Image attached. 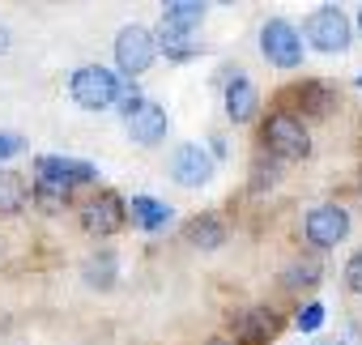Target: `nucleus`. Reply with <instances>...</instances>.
<instances>
[{
    "mask_svg": "<svg viewBox=\"0 0 362 345\" xmlns=\"http://www.w3.org/2000/svg\"><path fill=\"white\" fill-rule=\"evenodd\" d=\"M69 94H73V103L86 107V111H107V107H115L119 77H115L111 69H103V64H86V69H77V73L69 77Z\"/></svg>",
    "mask_w": 362,
    "mask_h": 345,
    "instance_id": "f257e3e1",
    "label": "nucleus"
},
{
    "mask_svg": "<svg viewBox=\"0 0 362 345\" xmlns=\"http://www.w3.org/2000/svg\"><path fill=\"white\" fill-rule=\"evenodd\" d=\"M201 22H205V5H197V0H175V5L162 9V26H158V35L188 39Z\"/></svg>",
    "mask_w": 362,
    "mask_h": 345,
    "instance_id": "f8f14e48",
    "label": "nucleus"
},
{
    "mask_svg": "<svg viewBox=\"0 0 362 345\" xmlns=\"http://www.w3.org/2000/svg\"><path fill=\"white\" fill-rule=\"evenodd\" d=\"M358 30H362V9H358Z\"/></svg>",
    "mask_w": 362,
    "mask_h": 345,
    "instance_id": "bb28decb",
    "label": "nucleus"
},
{
    "mask_svg": "<svg viewBox=\"0 0 362 345\" xmlns=\"http://www.w3.org/2000/svg\"><path fill=\"white\" fill-rule=\"evenodd\" d=\"M136 103H141V90H136V81H119V94H115V107H119V111L128 115V111H132Z\"/></svg>",
    "mask_w": 362,
    "mask_h": 345,
    "instance_id": "5701e85b",
    "label": "nucleus"
},
{
    "mask_svg": "<svg viewBox=\"0 0 362 345\" xmlns=\"http://www.w3.org/2000/svg\"><path fill=\"white\" fill-rule=\"evenodd\" d=\"M153 43H158V47H162V52H166L170 60H192V56H197L192 39H175V35H158Z\"/></svg>",
    "mask_w": 362,
    "mask_h": 345,
    "instance_id": "aec40b11",
    "label": "nucleus"
},
{
    "mask_svg": "<svg viewBox=\"0 0 362 345\" xmlns=\"http://www.w3.org/2000/svg\"><path fill=\"white\" fill-rule=\"evenodd\" d=\"M170 175H175V184H184V188H201V184L214 180V158L201 145H179L170 153Z\"/></svg>",
    "mask_w": 362,
    "mask_h": 345,
    "instance_id": "1a4fd4ad",
    "label": "nucleus"
},
{
    "mask_svg": "<svg viewBox=\"0 0 362 345\" xmlns=\"http://www.w3.org/2000/svg\"><path fill=\"white\" fill-rule=\"evenodd\" d=\"M35 175H39V184H56V188L73 192L77 184H94V180H98V170H94L90 162H77V158L43 153V158L35 162Z\"/></svg>",
    "mask_w": 362,
    "mask_h": 345,
    "instance_id": "423d86ee",
    "label": "nucleus"
},
{
    "mask_svg": "<svg viewBox=\"0 0 362 345\" xmlns=\"http://www.w3.org/2000/svg\"><path fill=\"white\" fill-rule=\"evenodd\" d=\"M358 86H362V73H358Z\"/></svg>",
    "mask_w": 362,
    "mask_h": 345,
    "instance_id": "cd10ccee",
    "label": "nucleus"
},
{
    "mask_svg": "<svg viewBox=\"0 0 362 345\" xmlns=\"http://www.w3.org/2000/svg\"><path fill=\"white\" fill-rule=\"evenodd\" d=\"M184 235H188V243H192V247H201V252H214V247H222V243H226V226H222V218H214V214L192 218V222L184 226Z\"/></svg>",
    "mask_w": 362,
    "mask_h": 345,
    "instance_id": "ddd939ff",
    "label": "nucleus"
},
{
    "mask_svg": "<svg viewBox=\"0 0 362 345\" xmlns=\"http://www.w3.org/2000/svg\"><path fill=\"white\" fill-rule=\"evenodd\" d=\"M128 218V205L115 197V192H94L86 205H81V226L90 235H115Z\"/></svg>",
    "mask_w": 362,
    "mask_h": 345,
    "instance_id": "6e6552de",
    "label": "nucleus"
},
{
    "mask_svg": "<svg viewBox=\"0 0 362 345\" xmlns=\"http://www.w3.org/2000/svg\"><path fill=\"white\" fill-rule=\"evenodd\" d=\"M332 86L328 81H307L303 86V111L307 115H328V107H332Z\"/></svg>",
    "mask_w": 362,
    "mask_h": 345,
    "instance_id": "f3484780",
    "label": "nucleus"
},
{
    "mask_svg": "<svg viewBox=\"0 0 362 345\" xmlns=\"http://www.w3.org/2000/svg\"><path fill=\"white\" fill-rule=\"evenodd\" d=\"M30 201V184L18 170H0V214H22Z\"/></svg>",
    "mask_w": 362,
    "mask_h": 345,
    "instance_id": "2eb2a0df",
    "label": "nucleus"
},
{
    "mask_svg": "<svg viewBox=\"0 0 362 345\" xmlns=\"http://www.w3.org/2000/svg\"><path fill=\"white\" fill-rule=\"evenodd\" d=\"M320 324H324V307H320V303H307V307L298 311V328H303V332H320Z\"/></svg>",
    "mask_w": 362,
    "mask_h": 345,
    "instance_id": "4be33fe9",
    "label": "nucleus"
},
{
    "mask_svg": "<svg viewBox=\"0 0 362 345\" xmlns=\"http://www.w3.org/2000/svg\"><path fill=\"white\" fill-rule=\"evenodd\" d=\"M303 235L311 247H337L349 235V214L341 205H315L303 222Z\"/></svg>",
    "mask_w": 362,
    "mask_h": 345,
    "instance_id": "0eeeda50",
    "label": "nucleus"
},
{
    "mask_svg": "<svg viewBox=\"0 0 362 345\" xmlns=\"http://www.w3.org/2000/svg\"><path fill=\"white\" fill-rule=\"evenodd\" d=\"M22 149V141L18 136H9V132H0V162H5V158H13Z\"/></svg>",
    "mask_w": 362,
    "mask_h": 345,
    "instance_id": "393cba45",
    "label": "nucleus"
},
{
    "mask_svg": "<svg viewBox=\"0 0 362 345\" xmlns=\"http://www.w3.org/2000/svg\"><path fill=\"white\" fill-rule=\"evenodd\" d=\"M124 128H128V136H132L136 145H158V141L166 136V111H162L158 103L141 98V103L124 115Z\"/></svg>",
    "mask_w": 362,
    "mask_h": 345,
    "instance_id": "9b49d317",
    "label": "nucleus"
},
{
    "mask_svg": "<svg viewBox=\"0 0 362 345\" xmlns=\"http://www.w3.org/2000/svg\"><path fill=\"white\" fill-rule=\"evenodd\" d=\"M320 260H303V264H294L290 273H286V286H315L320 281Z\"/></svg>",
    "mask_w": 362,
    "mask_h": 345,
    "instance_id": "412c9836",
    "label": "nucleus"
},
{
    "mask_svg": "<svg viewBox=\"0 0 362 345\" xmlns=\"http://www.w3.org/2000/svg\"><path fill=\"white\" fill-rule=\"evenodd\" d=\"M5 52H9V30L0 26V56H5Z\"/></svg>",
    "mask_w": 362,
    "mask_h": 345,
    "instance_id": "a878e982",
    "label": "nucleus"
},
{
    "mask_svg": "<svg viewBox=\"0 0 362 345\" xmlns=\"http://www.w3.org/2000/svg\"><path fill=\"white\" fill-rule=\"evenodd\" d=\"M226 115H230L235 124H247V119L256 115V86H252L247 77H235V81L226 86Z\"/></svg>",
    "mask_w": 362,
    "mask_h": 345,
    "instance_id": "4468645a",
    "label": "nucleus"
},
{
    "mask_svg": "<svg viewBox=\"0 0 362 345\" xmlns=\"http://www.w3.org/2000/svg\"><path fill=\"white\" fill-rule=\"evenodd\" d=\"M260 52H264L269 64L294 69V64H303V35H298L286 18H269V22L260 26Z\"/></svg>",
    "mask_w": 362,
    "mask_h": 345,
    "instance_id": "7ed1b4c3",
    "label": "nucleus"
},
{
    "mask_svg": "<svg viewBox=\"0 0 362 345\" xmlns=\"http://www.w3.org/2000/svg\"><path fill=\"white\" fill-rule=\"evenodd\" d=\"M30 201H35L39 209H47V214H60V209L69 205V192H64V188H56V184H35Z\"/></svg>",
    "mask_w": 362,
    "mask_h": 345,
    "instance_id": "6ab92c4d",
    "label": "nucleus"
},
{
    "mask_svg": "<svg viewBox=\"0 0 362 345\" xmlns=\"http://www.w3.org/2000/svg\"><path fill=\"white\" fill-rule=\"evenodd\" d=\"M345 286H349L354 294H362V252L349 256V264H345Z\"/></svg>",
    "mask_w": 362,
    "mask_h": 345,
    "instance_id": "b1692460",
    "label": "nucleus"
},
{
    "mask_svg": "<svg viewBox=\"0 0 362 345\" xmlns=\"http://www.w3.org/2000/svg\"><path fill=\"white\" fill-rule=\"evenodd\" d=\"M86 281H90V286H111V281H115V256H111V252L90 256V264H86Z\"/></svg>",
    "mask_w": 362,
    "mask_h": 345,
    "instance_id": "a211bd4d",
    "label": "nucleus"
},
{
    "mask_svg": "<svg viewBox=\"0 0 362 345\" xmlns=\"http://www.w3.org/2000/svg\"><path fill=\"white\" fill-rule=\"evenodd\" d=\"M132 222L141 230H162L170 222V209L158 205V201H149V197H132Z\"/></svg>",
    "mask_w": 362,
    "mask_h": 345,
    "instance_id": "dca6fc26",
    "label": "nucleus"
},
{
    "mask_svg": "<svg viewBox=\"0 0 362 345\" xmlns=\"http://www.w3.org/2000/svg\"><path fill=\"white\" fill-rule=\"evenodd\" d=\"M307 39H311V47H320V52H345L349 47V18L337 9V5H328V9H315L311 18H307Z\"/></svg>",
    "mask_w": 362,
    "mask_h": 345,
    "instance_id": "39448f33",
    "label": "nucleus"
},
{
    "mask_svg": "<svg viewBox=\"0 0 362 345\" xmlns=\"http://www.w3.org/2000/svg\"><path fill=\"white\" fill-rule=\"evenodd\" d=\"M277 324L281 315L273 307H252L243 315H235V328H230V345H264L277 337Z\"/></svg>",
    "mask_w": 362,
    "mask_h": 345,
    "instance_id": "9d476101",
    "label": "nucleus"
},
{
    "mask_svg": "<svg viewBox=\"0 0 362 345\" xmlns=\"http://www.w3.org/2000/svg\"><path fill=\"white\" fill-rule=\"evenodd\" d=\"M264 145H269L277 158H286V162H298V158H307V153H311L307 124H303L298 115H290V111L269 115V124H264Z\"/></svg>",
    "mask_w": 362,
    "mask_h": 345,
    "instance_id": "f03ea898",
    "label": "nucleus"
},
{
    "mask_svg": "<svg viewBox=\"0 0 362 345\" xmlns=\"http://www.w3.org/2000/svg\"><path fill=\"white\" fill-rule=\"evenodd\" d=\"M153 56H158V43H153L149 30L124 26V30L115 35V64H119V73H128V81L141 77V73L153 64Z\"/></svg>",
    "mask_w": 362,
    "mask_h": 345,
    "instance_id": "20e7f679",
    "label": "nucleus"
}]
</instances>
